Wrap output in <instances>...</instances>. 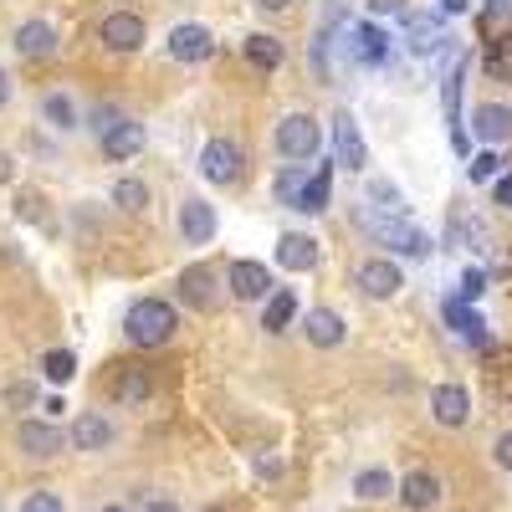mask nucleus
<instances>
[{
    "instance_id": "obj_28",
    "label": "nucleus",
    "mask_w": 512,
    "mask_h": 512,
    "mask_svg": "<svg viewBox=\"0 0 512 512\" xmlns=\"http://www.w3.org/2000/svg\"><path fill=\"white\" fill-rule=\"evenodd\" d=\"M328 180H333V169L323 164L318 175H313L303 190H297V210H323V205H328Z\"/></svg>"
},
{
    "instance_id": "obj_23",
    "label": "nucleus",
    "mask_w": 512,
    "mask_h": 512,
    "mask_svg": "<svg viewBox=\"0 0 512 512\" xmlns=\"http://www.w3.org/2000/svg\"><path fill=\"white\" fill-rule=\"evenodd\" d=\"M308 338H313L318 349L344 344V318H338L333 308H313V313H308Z\"/></svg>"
},
{
    "instance_id": "obj_31",
    "label": "nucleus",
    "mask_w": 512,
    "mask_h": 512,
    "mask_svg": "<svg viewBox=\"0 0 512 512\" xmlns=\"http://www.w3.org/2000/svg\"><path fill=\"white\" fill-rule=\"evenodd\" d=\"M41 108H47V118H52L57 128H77V113H72V103H67L62 93H52V98L41 103Z\"/></svg>"
},
{
    "instance_id": "obj_7",
    "label": "nucleus",
    "mask_w": 512,
    "mask_h": 512,
    "mask_svg": "<svg viewBox=\"0 0 512 512\" xmlns=\"http://www.w3.org/2000/svg\"><path fill=\"white\" fill-rule=\"evenodd\" d=\"M149 144V134H144V123H134V118H118V123H103V159H113V164H128L139 149Z\"/></svg>"
},
{
    "instance_id": "obj_4",
    "label": "nucleus",
    "mask_w": 512,
    "mask_h": 512,
    "mask_svg": "<svg viewBox=\"0 0 512 512\" xmlns=\"http://www.w3.org/2000/svg\"><path fill=\"white\" fill-rule=\"evenodd\" d=\"M241 164H246V154H241L236 139H210V144L200 149V175H205L210 185H236V180H241Z\"/></svg>"
},
{
    "instance_id": "obj_45",
    "label": "nucleus",
    "mask_w": 512,
    "mask_h": 512,
    "mask_svg": "<svg viewBox=\"0 0 512 512\" xmlns=\"http://www.w3.org/2000/svg\"><path fill=\"white\" fill-rule=\"evenodd\" d=\"M103 512H123V507H103Z\"/></svg>"
},
{
    "instance_id": "obj_44",
    "label": "nucleus",
    "mask_w": 512,
    "mask_h": 512,
    "mask_svg": "<svg viewBox=\"0 0 512 512\" xmlns=\"http://www.w3.org/2000/svg\"><path fill=\"white\" fill-rule=\"evenodd\" d=\"M446 11H466V0H446Z\"/></svg>"
},
{
    "instance_id": "obj_17",
    "label": "nucleus",
    "mask_w": 512,
    "mask_h": 512,
    "mask_svg": "<svg viewBox=\"0 0 512 512\" xmlns=\"http://www.w3.org/2000/svg\"><path fill=\"white\" fill-rule=\"evenodd\" d=\"M21 451L26 456H57L62 451V431L52 420H26L21 425Z\"/></svg>"
},
{
    "instance_id": "obj_1",
    "label": "nucleus",
    "mask_w": 512,
    "mask_h": 512,
    "mask_svg": "<svg viewBox=\"0 0 512 512\" xmlns=\"http://www.w3.org/2000/svg\"><path fill=\"white\" fill-rule=\"evenodd\" d=\"M123 333H128L134 349H164L169 338L180 333V308L164 303V297H139L123 318Z\"/></svg>"
},
{
    "instance_id": "obj_22",
    "label": "nucleus",
    "mask_w": 512,
    "mask_h": 512,
    "mask_svg": "<svg viewBox=\"0 0 512 512\" xmlns=\"http://www.w3.org/2000/svg\"><path fill=\"white\" fill-rule=\"evenodd\" d=\"M180 297L190 308H210V303H216V277H210V267H190L180 277Z\"/></svg>"
},
{
    "instance_id": "obj_33",
    "label": "nucleus",
    "mask_w": 512,
    "mask_h": 512,
    "mask_svg": "<svg viewBox=\"0 0 512 512\" xmlns=\"http://www.w3.org/2000/svg\"><path fill=\"white\" fill-rule=\"evenodd\" d=\"M21 512H62V497L57 492H31Z\"/></svg>"
},
{
    "instance_id": "obj_29",
    "label": "nucleus",
    "mask_w": 512,
    "mask_h": 512,
    "mask_svg": "<svg viewBox=\"0 0 512 512\" xmlns=\"http://www.w3.org/2000/svg\"><path fill=\"white\" fill-rule=\"evenodd\" d=\"M113 205L144 210V205H149V185H144V180H118V185H113Z\"/></svg>"
},
{
    "instance_id": "obj_27",
    "label": "nucleus",
    "mask_w": 512,
    "mask_h": 512,
    "mask_svg": "<svg viewBox=\"0 0 512 512\" xmlns=\"http://www.w3.org/2000/svg\"><path fill=\"white\" fill-rule=\"evenodd\" d=\"M446 323H451L461 338H472V344H482V338H487V323H482L472 308H466V303H456V297L446 303Z\"/></svg>"
},
{
    "instance_id": "obj_37",
    "label": "nucleus",
    "mask_w": 512,
    "mask_h": 512,
    "mask_svg": "<svg viewBox=\"0 0 512 512\" xmlns=\"http://www.w3.org/2000/svg\"><path fill=\"white\" fill-rule=\"evenodd\" d=\"M497 205H507V210H512V175H502V180H497Z\"/></svg>"
},
{
    "instance_id": "obj_3",
    "label": "nucleus",
    "mask_w": 512,
    "mask_h": 512,
    "mask_svg": "<svg viewBox=\"0 0 512 512\" xmlns=\"http://www.w3.org/2000/svg\"><path fill=\"white\" fill-rule=\"evenodd\" d=\"M318 144H323L318 118H308V113H287V118L277 123V149H282L292 164H297V159H313Z\"/></svg>"
},
{
    "instance_id": "obj_24",
    "label": "nucleus",
    "mask_w": 512,
    "mask_h": 512,
    "mask_svg": "<svg viewBox=\"0 0 512 512\" xmlns=\"http://www.w3.org/2000/svg\"><path fill=\"white\" fill-rule=\"evenodd\" d=\"M354 57H359L364 67H379L384 57H390V36H384L379 26H359V31H354Z\"/></svg>"
},
{
    "instance_id": "obj_18",
    "label": "nucleus",
    "mask_w": 512,
    "mask_h": 512,
    "mask_svg": "<svg viewBox=\"0 0 512 512\" xmlns=\"http://www.w3.org/2000/svg\"><path fill=\"white\" fill-rule=\"evenodd\" d=\"M108 395H113V400H123V405H144V400H149V374H144L139 364L118 369V374L108 379Z\"/></svg>"
},
{
    "instance_id": "obj_40",
    "label": "nucleus",
    "mask_w": 512,
    "mask_h": 512,
    "mask_svg": "<svg viewBox=\"0 0 512 512\" xmlns=\"http://www.w3.org/2000/svg\"><path fill=\"white\" fill-rule=\"evenodd\" d=\"M369 11H379V16L384 11H400V0H369Z\"/></svg>"
},
{
    "instance_id": "obj_11",
    "label": "nucleus",
    "mask_w": 512,
    "mask_h": 512,
    "mask_svg": "<svg viewBox=\"0 0 512 512\" xmlns=\"http://www.w3.org/2000/svg\"><path fill=\"white\" fill-rule=\"evenodd\" d=\"M431 415L441 425H466V415H472V395H466L461 384H436L431 390Z\"/></svg>"
},
{
    "instance_id": "obj_32",
    "label": "nucleus",
    "mask_w": 512,
    "mask_h": 512,
    "mask_svg": "<svg viewBox=\"0 0 512 512\" xmlns=\"http://www.w3.org/2000/svg\"><path fill=\"white\" fill-rule=\"evenodd\" d=\"M482 292H487V277H482V272L472 267V272H466V277H461V303H477V297H482Z\"/></svg>"
},
{
    "instance_id": "obj_6",
    "label": "nucleus",
    "mask_w": 512,
    "mask_h": 512,
    "mask_svg": "<svg viewBox=\"0 0 512 512\" xmlns=\"http://www.w3.org/2000/svg\"><path fill=\"white\" fill-rule=\"evenodd\" d=\"M169 57H175V62H185V67H195V62H210V57H216V36H210V26H195V21H185V26H175V31H169Z\"/></svg>"
},
{
    "instance_id": "obj_8",
    "label": "nucleus",
    "mask_w": 512,
    "mask_h": 512,
    "mask_svg": "<svg viewBox=\"0 0 512 512\" xmlns=\"http://www.w3.org/2000/svg\"><path fill=\"white\" fill-rule=\"evenodd\" d=\"M354 282H359L364 297H379V303H384V297H395V292L405 287L400 267H395V262H384V256H369V262L354 272Z\"/></svg>"
},
{
    "instance_id": "obj_12",
    "label": "nucleus",
    "mask_w": 512,
    "mask_h": 512,
    "mask_svg": "<svg viewBox=\"0 0 512 512\" xmlns=\"http://www.w3.org/2000/svg\"><path fill=\"white\" fill-rule=\"evenodd\" d=\"M395 492H400V502H405L410 512H425V507H436V502H441V477L420 466V472H410Z\"/></svg>"
},
{
    "instance_id": "obj_2",
    "label": "nucleus",
    "mask_w": 512,
    "mask_h": 512,
    "mask_svg": "<svg viewBox=\"0 0 512 512\" xmlns=\"http://www.w3.org/2000/svg\"><path fill=\"white\" fill-rule=\"evenodd\" d=\"M359 221H364V231L379 241V246H390V251H400V256H431V236H425L420 226H410L405 216H384V210H359Z\"/></svg>"
},
{
    "instance_id": "obj_35",
    "label": "nucleus",
    "mask_w": 512,
    "mask_h": 512,
    "mask_svg": "<svg viewBox=\"0 0 512 512\" xmlns=\"http://www.w3.org/2000/svg\"><path fill=\"white\" fill-rule=\"evenodd\" d=\"M492 456H497V466H507V472H512V431H502V436H497Z\"/></svg>"
},
{
    "instance_id": "obj_26",
    "label": "nucleus",
    "mask_w": 512,
    "mask_h": 512,
    "mask_svg": "<svg viewBox=\"0 0 512 512\" xmlns=\"http://www.w3.org/2000/svg\"><path fill=\"white\" fill-rule=\"evenodd\" d=\"M390 492H395V477L384 472V466H369V472L354 477V497H364V502H384Z\"/></svg>"
},
{
    "instance_id": "obj_30",
    "label": "nucleus",
    "mask_w": 512,
    "mask_h": 512,
    "mask_svg": "<svg viewBox=\"0 0 512 512\" xmlns=\"http://www.w3.org/2000/svg\"><path fill=\"white\" fill-rule=\"evenodd\" d=\"M41 369H47V379H52V384H67V379L77 374V359H72L67 349H52L47 359H41Z\"/></svg>"
},
{
    "instance_id": "obj_34",
    "label": "nucleus",
    "mask_w": 512,
    "mask_h": 512,
    "mask_svg": "<svg viewBox=\"0 0 512 512\" xmlns=\"http://www.w3.org/2000/svg\"><path fill=\"white\" fill-rule=\"evenodd\" d=\"M497 164H502L497 154H477V159H472V180H477V185L492 180V175H497Z\"/></svg>"
},
{
    "instance_id": "obj_21",
    "label": "nucleus",
    "mask_w": 512,
    "mask_h": 512,
    "mask_svg": "<svg viewBox=\"0 0 512 512\" xmlns=\"http://www.w3.org/2000/svg\"><path fill=\"white\" fill-rule=\"evenodd\" d=\"M405 26H410V52H420V57L441 52L446 31H441V21H436V16H405Z\"/></svg>"
},
{
    "instance_id": "obj_42",
    "label": "nucleus",
    "mask_w": 512,
    "mask_h": 512,
    "mask_svg": "<svg viewBox=\"0 0 512 512\" xmlns=\"http://www.w3.org/2000/svg\"><path fill=\"white\" fill-rule=\"evenodd\" d=\"M6 98H11V77H6V67H0V108H6Z\"/></svg>"
},
{
    "instance_id": "obj_15",
    "label": "nucleus",
    "mask_w": 512,
    "mask_h": 512,
    "mask_svg": "<svg viewBox=\"0 0 512 512\" xmlns=\"http://www.w3.org/2000/svg\"><path fill=\"white\" fill-rule=\"evenodd\" d=\"M472 128H477V139L502 144V139H512V108H502V103H482V108L472 113Z\"/></svg>"
},
{
    "instance_id": "obj_43",
    "label": "nucleus",
    "mask_w": 512,
    "mask_h": 512,
    "mask_svg": "<svg viewBox=\"0 0 512 512\" xmlns=\"http://www.w3.org/2000/svg\"><path fill=\"white\" fill-rule=\"evenodd\" d=\"M256 6H262V11H287L292 0H256Z\"/></svg>"
},
{
    "instance_id": "obj_9",
    "label": "nucleus",
    "mask_w": 512,
    "mask_h": 512,
    "mask_svg": "<svg viewBox=\"0 0 512 512\" xmlns=\"http://www.w3.org/2000/svg\"><path fill=\"white\" fill-rule=\"evenodd\" d=\"M226 282H231V297H241V303H262V297H272V272L262 262H231Z\"/></svg>"
},
{
    "instance_id": "obj_13",
    "label": "nucleus",
    "mask_w": 512,
    "mask_h": 512,
    "mask_svg": "<svg viewBox=\"0 0 512 512\" xmlns=\"http://www.w3.org/2000/svg\"><path fill=\"white\" fill-rule=\"evenodd\" d=\"M113 441V425H108V415H98V410H82L77 420H72V446L77 451H103Z\"/></svg>"
},
{
    "instance_id": "obj_39",
    "label": "nucleus",
    "mask_w": 512,
    "mask_h": 512,
    "mask_svg": "<svg viewBox=\"0 0 512 512\" xmlns=\"http://www.w3.org/2000/svg\"><path fill=\"white\" fill-rule=\"evenodd\" d=\"M6 400H11V405H31V384H16V390H11Z\"/></svg>"
},
{
    "instance_id": "obj_20",
    "label": "nucleus",
    "mask_w": 512,
    "mask_h": 512,
    "mask_svg": "<svg viewBox=\"0 0 512 512\" xmlns=\"http://www.w3.org/2000/svg\"><path fill=\"white\" fill-rule=\"evenodd\" d=\"M16 52H21V57H52V52H57V31H52L47 21H26V26L16 31Z\"/></svg>"
},
{
    "instance_id": "obj_25",
    "label": "nucleus",
    "mask_w": 512,
    "mask_h": 512,
    "mask_svg": "<svg viewBox=\"0 0 512 512\" xmlns=\"http://www.w3.org/2000/svg\"><path fill=\"white\" fill-rule=\"evenodd\" d=\"M292 318H297V292H292V287L272 292V297H267V313H262V328H267V333H282Z\"/></svg>"
},
{
    "instance_id": "obj_36",
    "label": "nucleus",
    "mask_w": 512,
    "mask_h": 512,
    "mask_svg": "<svg viewBox=\"0 0 512 512\" xmlns=\"http://www.w3.org/2000/svg\"><path fill=\"white\" fill-rule=\"evenodd\" d=\"M256 472H262V477H277V472H282V461H277L272 451H262V456H256Z\"/></svg>"
},
{
    "instance_id": "obj_38",
    "label": "nucleus",
    "mask_w": 512,
    "mask_h": 512,
    "mask_svg": "<svg viewBox=\"0 0 512 512\" xmlns=\"http://www.w3.org/2000/svg\"><path fill=\"white\" fill-rule=\"evenodd\" d=\"M11 180H16V159L0 154V185H11Z\"/></svg>"
},
{
    "instance_id": "obj_19",
    "label": "nucleus",
    "mask_w": 512,
    "mask_h": 512,
    "mask_svg": "<svg viewBox=\"0 0 512 512\" xmlns=\"http://www.w3.org/2000/svg\"><path fill=\"white\" fill-rule=\"evenodd\" d=\"M241 57H246L256 72H277V67H282V41L267 36V31H251L246 47H241Z\"/></svg>"
},
{
    "instance_id": "obj_5",
    "label": "nucleus",
    "mask_w": 512,
    "mask_h": 512,
    "mask_svg": "<svg viewBox=\"0 0 512 512\" xmlns=\"http://www.w3.org/2000/svg\"><path fill=\"white\" fill-rule=\"evenodd\" d=\"M103 47L108 52H118V57H134L139 47H144V36H149V26H144V16H134V11H113L108 21H103Z\"/></svg>"
},
{
    "instance_id": "obj_41",
    "label": "nucleus",
    "mask_w": 512,
    "mask_h": 512,
    "mask_svg": "<svg viewBox=\"0 0 512 512\" xmlns=\"http://www.w3.org/2000/svg\"><path fill=\"white\" fill-rule=\"evenodd\" d=\"M144 512H180V507H175V502H164V497H154V502H149Z\"/></svg>"
},
{
    "instance_id": "obj_14",
    "label": "nucleus",
    "mask_w": 512,
    "mask_h": 512,
    "mask_svg": "<svg viewBox=\"0 0 512 512\" xmlns=\"http://www.w3.org/2000/svg\"><path fill=\"white\" fill-rule=\"evenodd\" d=\"M180 231H185V241L205 246L210 236H216V210H210L205 200H185L180 205Z\"/></svg>"
},
{
    "instance_id": "obj_16",
    "label": "nucleus",
    "mask_w": 512,
    "mask_h": 512,
    "mask_svg": "<svg viewBox=\"0 0 512 512\" xmlns=\"http://www.w3.org/2000/svg\"><path fill=\"white\" fill-rule=\"evenodd\" d=\"M277 262L287 272H313L318 267V241L313 236H282L277 241Z\"/></svg>"
},
{
    "instance_id": "obj_10",
    "label": "nucleus",
    "mask_w": 512,
    "mask_h": 512,
    "mask_svg": "<svg viewBox=\"0 0 512 512\" xmlns=\"http://www.w3.org/2000/svg\"><path fill=\"white\" fill-rule=\"evenodd\" d=\"M333 149H338V164H344V169H354V175H359V169L369 164L364 134H359V123H354L349 113H338V118H333Z\"/></svg>"
}]
</instances>
